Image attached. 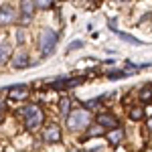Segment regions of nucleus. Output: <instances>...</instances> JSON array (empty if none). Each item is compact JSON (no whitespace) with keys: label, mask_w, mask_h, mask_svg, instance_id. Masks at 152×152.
Wrapping results in <instances>:
<instances>
[{"label":"nucleus","mask_w":152,"mask_h":152,"mask_svg":"<svg viewBox=\"0 0 152 152\" xmlns=\"http://www.w3.org/2000/svg\"><path fill=\"white\" fill-rule=\"evenodd\" d=\"M97 124L104 130L105 128H112V130L118 128V120H116V116H112V114H99V116H97Z\"/></svg>","instance_id":"7"},{"label":"nucleus","mask_w":152,"mask_h":152,"mask_svg":"<svg viewBox=\"0 0 152 152\" xmlns=\"http://www.w3.org/2000/svg\"><path fill=\"white\" fill-rule=\"evenodd\" d=\"M118 37H120L122 41H126V43H132V45H140V41H138L136 37H130L128 33H120V31H118Z\"/></svg>","instance_id":"12"},{"label":"nucleus","mask_w":152,"mask_h":152,"mask_svg":"<svg viewBox=\"0 0 152 152\" xmlns=\"http://www.w3.org/2000/svg\"><path fill=\"white\" fill-rule=\"evenodd\" d=\"M105 130L102 128V126H94V128L89 130V136H99V134H104Z\"/></svg>","instance_id":"17"},{"label":"nucleus","mask_w":152,"mask_h":152,"mask_svg":"<svg viewBox=\"0 0 152 152\" xmlns=\"http://www.w3.org/2000/svg\"><path fill=\"white\" fill-rule=\"evenodd\" d=\"M148 128L152 130V118H150V120H148Z\"/></svg>","instance_id":"22"},{"label":"nucleus","mask_w":152,"mask_h":152,"mask_svg":"<svg viewBox=\"0 0 152 152\" xmlns=\"http://www.w3.org/2000/svg\"><path fill=\"white\" fill-rule=\"evenodd\" d=\"M20 116L24 118V126L28 130H35L43 124V110L35 104H28L20 110Z\"/></svg>","instance_id":"2"},{"label":"nucleus","mask_w":152,"mask_h":152,"mask_svg":"<svg viewBox=\"0 0 152 152\" xmlns=\"http://www.w3.org/2000/svg\"><path fill=\"white\" fill-rule=\"evenodd\" d=\"M8 55H10V47H8V43H0V65L6 63Z\"/></svg>","instance_id":"11"},{"label":"nucleus","mask_w":152,"mask_h":152,"mask_svg":"<svg viewBox=\"0 0 152 152\" xmlns=\"http://www.w3.org/2000/svg\"><path fill=\"white\" fill-rule=\"evenodd\" d=\"M89 126V112L87 110H73L67 116V128L71 132H79V130Z\"/></svg>","instance_id":"3"},{"label":"nucleus","mask_w":152,"mask_h":152,"mask_svg":"<svg viewBox=\"0 0 152 152\" xmlns=\"http://www.w3.org/2000/svg\"><path fill=\"white\" fill-rule=\"evenodd\" d=\"M81 47H83V43H81V41H73L69 47H67V51H71V49H81Z\"/></svg>","instance_id":"18"},{"label":"nucleus","mask_w":152,"mask_h":152,"mask_svg":"<svg viewBox=\"0 0 152 152\" xmlns=\"http://www.w3.org/2000/svg\"><path fill=\"white\" fill-rule=\"evenodd\" d=\"M24 39H26V37H24L23 28H20V31H16V41H18V43H24Z\"/></svg>","instance_id":"19"},{"label":"nucleus","mask_w":152,"mask_h":152,"mask_svg":"<svg viewBox=\"0 0 152 152\" xmlns=\"http://www.w3.org/2000/svg\"><path fill=\"white\" fill-rule=\"evenodd\" d=\"M14 18H16V14H14V8L12 6H2L0 8V26L14 23Z\"/></svg>","instance_id":"8"},{"label":"nucleus","mask_w":152,"mask_h":152,"mask_svg":"<svg viewBox=\"0 0 152 152\" xmlns=\"http://www.w3.org/2000/svg\"><path fill=\"white\" fill-rule=\"evenodd\" d=\"M28 63H31V59H28L26 51H16L14 53V57H12V67L14 69H24V67H28Z\"/></svg>","instance_id":"4"},{"label":"nucleus","mask_w":152,"mask_h":152,"mask_svg":"<svg viewBox=\"0 0 152 152\" xmlns=\"http://www.w3.org/2000/svg\"><path fill=\"white\" fill-rule=\"evenodd\" d=\"M142 116H144V110H142V107H134V110H130V118H132V120H140Z\"/></svg>","instance_id":"14"},{"label":"nucleus","mask_w":152,"mask_h":152,"mask_svg":"<svg viewBox=\"0 0 152 152\" xmlns=\"http://www.w3.org/2000/svg\"><path fill=\"white\" fill-rule=\"evenodd\" d=\"M107 75H110V77H124L126 73H124V71H112V73H107Z\"/></svg>","instance_id":"20"},{"label":"nucleus","mask_w":152,"mask_h":152,"mask_svg":"<svg viewBox=\"0 0 152 152\" xmlns=\"http://www.w3.org/2000/svg\"><path fill=\"white\" fill-rule=\"evenodd\" d=\"M59 35L53 28H43L41 35H39V51H41V57H49L53 55V51L57 47Z\"/></svg>","instance_id":"1"},{"label":"nucleus","mask_w":152,"mask_h":152,"mask_svg":"<svg viewBox=\"0 0 152 152\" xmlns=\"http://www.w3.org/2000/svg\"><path fill=\"white\" fill-rule=\"evenodd\" d=\"M37 10L35 2H20V18H23V23H31L33 20V12Z\"/></svg>","instance_id":"5"},{"label":"nucleus","mask_w":152,"mask_h":152,"mask_svg":"<svg viewBox=\"0 0 152 152\" xmlns=\"http://www.w3.org/2000/svg\"><path fill=\"white\" fill-rule=\"evenodd\" d=\"M26 94H28V85H12L10 89H8V99H24L26 97Z\"/></svg>","instance_id":"6"},{"label":"nucleus","mask_w":152,"mask_h":152,"mask_svg":"<svg viewBox=\"0 0 152 152\" xmlns=\"http://www.w3.org/2000/svg\"><path fill=\"white\" fill-rule=\"evenodd\" d=\"M4 107H6V104H4V102H2V99H0V114H2V112H4Z\"/></svg>","instance_id":"21"},{"label":"nucleus","mask_w":152,"mask_h":152,"mask_svg":"<svg viewBox=\"0 0 152 152\" xmlns=\"http://www.w3.org/2000/svg\"><path fill=\"white\" fill-rule=\"evenodd\" d=\"M124 138V132L120 128H116V130H112V132H107V140L112 142V144H118V142Z\"/></svg>","instance_id":"10"},{"label":"nucleus","mask_w":152,"mask_h":152,"mask_svg":"<svg viewBox=\"0 0 152 152\" xmlns=\"http://www.w3.org/2000/svg\"><path fill=\"white\" fill-rule=\"evenodd\" d=\"M69 104H71V99H61V114L65 118L69 116Z\"/></svg>","instance_id":"15"},{"label":"nucleus","mask_w":152,"mask_h":152,"mask_svg":"<svg viewBox=\"0 0 152 152\" xmlns=\"http://www.w3.org/2000/svg\"><path fill=\"white\" fill-rule=\"evenodd\" d=\"M43 138L47 142H59L61 140V130H59V126H55V124L47 126V130L43 132Z\"/></svg>","instance_id":"9"},{"label":"nucleus","mask_w":152,"mask_h":152,"mask_svg":"<svg viewBox=\"0 0 152 152\" xmlns=\"http://www.w3.org/2000/svg\"><path fill=\"white\" fill-rule=\"evenodd\" d=\"M150 97H152V87H144L140 91V99L142 102H150Z\"/></svg>","instance_id":"13"},{"label":"nucleus","mask_w":152,"mask_h":152,"mask_svg":"<svg viewBox=\"0 0 152 152\" xmlns=\"http://www.w3.org/2000/svg\"><path fill=\"white\" fill-rule=\"evenodd\" d=\"M35 6L45 10V8H51V6H53V2H51V0H41V2H35Z\"/></svg>","instance_id":"16"}]
</instances>
